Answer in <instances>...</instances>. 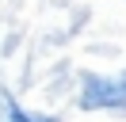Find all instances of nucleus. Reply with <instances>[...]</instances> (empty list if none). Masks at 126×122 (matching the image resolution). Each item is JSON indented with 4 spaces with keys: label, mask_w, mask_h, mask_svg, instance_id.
<instances>
[{
    "label": "nucleus",
    "mask_w": 126,
    "mask_h": 122,
    "mask_svg": "<svg viewBox=\"0 0 126 122\" xmlns=\"http://www.w3.org/2000/svg\"><path fill=\"white\" fill-rule=\"evenodd\" d=\"M80 107H84V111L126 107V73H118V76L84 73L80 76Z\"/></svg>",
    "instance_id": "nucleus-1"
},
{
    "label": "nucleus",
    "mask_w": 126,
    "mask_h": 122,
    "mask_svg": "<svg viewBox=\"0 0 126 122\" xmlns=\"http://www.w3.org/2000/svg\"><path fill=\"white\" fill-rule=\"evenodd\" d=\"M0 122H31V114H23L12 99V92L0 84Z\"/></svg>",
    "instance_id": "nucleus-2"
},
{
    "label": "nucleus",
    "mask_w": 126,
    "mask_h": 122,
    "mask_svg": "<svg viewBox=\"0 0 126 122\" xmlns=\"http://www.w3.org/2000/svg\"><path fill=\"white\" fill-rule=\"evenodd\" d=\"M31 122H57V118H50V114H31Z\"/></svg>",
    "instance_id": "nucleus-3"
}]
</instances>
